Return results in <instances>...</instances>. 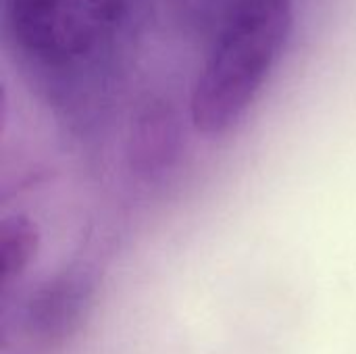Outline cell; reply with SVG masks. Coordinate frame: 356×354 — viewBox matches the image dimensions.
<instances>
[{
    "instance_id": "6da1fadb",
    "label": "cell",
    "mask_w": 356,
    "mask_h": 354,
    "mask_svg": "<svg viewBox=\"0 0 356 354\" xmlns=\"http://www.w3.org/2000/svg\"><path fill=\"white\" fill-rule=\"evenodd\" d=\"M294 25V0H234L196 77L190 117L204 136L232 129L277 65Z\"/></svg>"
},
{
    "instance_id": "7a4b0ae2",
    "label": "cell",
    "mask_w": 356,
    "mask_h": 354,
    "mask_svg": "<svg viewBox=\"0 0 356 354\" xmlns=\"http://www.w3.org/2000/svg\"><path fill=\"white\" fill-rule=\"evenodd\" d=\"M121 10L123 0H6V23L29 56L67 65L111 35Z\"/></svg>"
},
{
    "instance_id": "3957f363",
    "label": "cell",
    "mask_w": 356,
    "mask_h": 354,
    "mask_svg": "<svg viewBox=\"0 0 356 354\" xmlns=\"http://www.w3.org/2000/svg\"><path fill=\"white\" fill-rule=\"evenodd\" d=\"M88 300V284L75 275H65L48 284L29 305L27 323L42 338H56L77 321Z\"/></svg>"
},
{
    "instance_id": "277c9868",
    "label": "cell",
    "mask_w": 356,
    "mask_h": 354,
    "mask_svg": "<svg viewBox=\"0 0 356 354\" xmlns=\"http://www.w3.org/2000/svg\"><path fill=\"white\" fill-rule=\"evenodd\" d=\"M177 144V123L173 111L161 102H148L138 115L134 136H131V156L136 165L150 171L175 152Z\"/></svg>"
},
{
    "instance_id": "5b68a950",
    "label": "cell",
    "mask_w": 356,
    "mask_h": 354,
    "mask_svg": "<svg viewBox=\"0 0 356 354\" xmlns=\"http://www.w3.org/2000/svg\"><path fill=\"white\" fill-rule=\"evenodd\" d=\"M40 250V230L27 215H8L0 225V273L2 286L21 280Z\"/></svg>"
}]
</instances>
